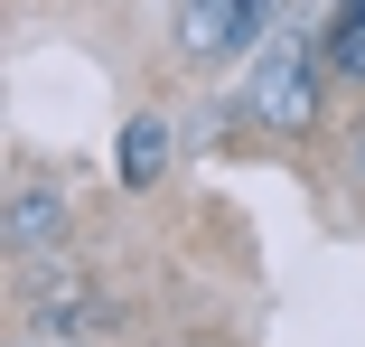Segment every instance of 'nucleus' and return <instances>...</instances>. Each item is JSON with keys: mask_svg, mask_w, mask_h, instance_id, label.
Returning a JSON list of instances; mask_svg holds the SVG:
<instances>
[{"mask_svg": "<svg viewBox=\"0 0 365 347\" xmlns=\"http://www.w3.org/2000/svg\"><path fill=\"white\" fill-rule=\"evenodd\" d=\"M319 66H328V38H262V66H253V85H244V113L272 122V131H300L319 113Z\"/></svg>", "mask_w": 365, "mask_h": 347, "instance_id": "nucleus-1", "label": "nucleus"}, {"mask_svg": "<svg viewBox=\"0 0 365 347\" xmlns=\"http://www.w3.org/2000/svg\"><path fill=\"white\" fill-rule=\"evenodd\" d=\"M272 29V0H178V56L197 66H225Z\"/></svg>", "mask_w": 365, "mask_h": 347, "instance_id": "nucleus-2", "label": "nucleus"}, {"mask_svg": "<svg viewBox=\"0 0 365 347\" xmlns=\"http://www.w3.org/2000/svg\"><path fill=\"white\" fill-rule=\"evenodd\" d=\"M29 319H38V328H66V338H76L85 319H103V301H94V282H85L76 263H56V272H38V282H29Z\"/></svg>", "mask_w": 365, "mask_h": 347, "instance_id": "nucleus-3", "label": "nucleus"}, {"mask_svg": "<svg viewBox=\"0 0 365 347\" xmlns=\"http://www.w3.org/2000/svg\"><path fill=\"white\" fill-rule=\"evenodd\" d=\"M66 216H76V197H66L56 178H19V197H10V244L38 253L47 235H66Z\"/></svg>", "mask_w": 365, "mask_h": 347, "instance_id": "nucleus-4", "label": "nucleus"}, {"mask_svg": "<svg viewBox=\"0 0 365 347\" xmlns=\"http://www.w3.org/2000/svg\"><path fill=\"white\" fill-rule=\"evenodd\" d=\"M160 169H169V122H160V113L122 122V141H113V178H122V188H160Z\"/></svg>", "mask_w": 365, "mask_h": 347, "instance_id": "nucleus-5", "label": "nucleus"}, {"mask_svg": "<svg viewBox=\"0 0 365 347\" xmlns=\"http://www.w3.org/2000/svg\"><path fill=\"white\" fill-rule=\"evenodd\" d=\"M29 347H76V338H29Z\"/></svg>", "mask_w": 365, "mask_h": 347, "instance_id": "nucleus-6", "label": "nucleus"}]
</instances>
